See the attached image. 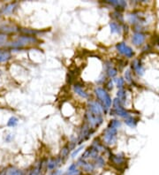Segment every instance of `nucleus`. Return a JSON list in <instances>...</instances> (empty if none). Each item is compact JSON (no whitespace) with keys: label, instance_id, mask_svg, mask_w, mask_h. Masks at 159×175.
Here are the masks:
<instances>
[{"label":"nucleus","instance_id":"nucleus-1","mask_svg":"<svg viewBox=\"0 0 159 175\" xmlns=\"http://www.w3.org/2000/svg\"><path fill=\"white\" fill-rule=\"evenodd\" d=\"M95 93L99 100V103L103 109V112L104 113H107L110 107L112 106V98L110 97V95L104 88L101 87L96 88Z\"/></svg>","mask_w":159,"mask_h":175},{"label":"nucleus","instance_id":"nucleus-2","mask_svg":"<svg viewBox=\"0 0 159 175\" xmlns=\"http://www.w3.org/2000/svg\"><path fill=\"white\" fill-rule=\"evenodd\" d=\"M85 119H86V124L89 128H91L94 130L97 128L100 125H102L103 121V116L96 115V114L92 113L88 111H87L86 113H85Z\"/></svg>","mask_w":159,"mask_h":175},{"label":"nucleus","instance_id":"nucleus-3","mask_svg":"<svg viewBox=\"0 0 159 175\" xmlns=\"http://www.w3.org/2000/svg\"><path fill=\"white\" fill-rule=\"evenodd\" d=\"M37 42H38V39L36 36H22L14 42H12L11 46L12 48H21V47L27 46V45H30L33 43H36Z\"/></svg>","mask_w":159,"mask_h":175},{"label":"nucleus","instance_id":"nucleus-4","mask_svg":"<svg viewBox=\"0 0 159 175\" xmlns=\"http://www.w3.org/2000/svg\"><path fill=\"white\" fill-rule=\"evenodd\" d=\"M117 133H118V129L111 128H107L103 131V142L104 143L107 145H112L116 142L117 140Z\"/></svg>","mask_w":159,"mask_h":175},{"label":"nucleus","instance_id":"nucleus-5","mask_svg":"<svg viewBox=\"0 0 159 175\" xmlns=\"http://www.w3.org/2000/svg\"><path fill=\"white\" fill-rule=\"evenodd\" d=\"M76 164H77L78 168H79L80 170H82L83 172L88 173V174L92 173V172H94L96 171L95 165H93L92 162H90V161H88V160H84L80 158V159L76 162Z\"/></svg>","mask_w":159,"mask_h":175},{"label":"nucleus","instance_id":"nucleus-6","mask_svg":"<svg viewBox=\"0 0 159 175\" xmlns=\"http://www.w3.org/2000/svg\"><path fill=\"white\" fill-rule=\"evenodd\" d=\"M95 130L92 129L91 128H89L87 124H84L82 128L81 129V132L79 134V139H78V142L81 144L84 141H87L90 138V136L94 134Z\"/></svg>","mask_w":159,"mask_h":175},{"label":"nucleus","instance_id":"nucleus-7","mask_svg":"<svg viewBox=\"0 0 159 175\" xmlns=\"http://www.w3.org/2000/svg\"><path fill=\"white\" fill-rule=\"evenodd\" d=\"M110 162L111 164L116 167V168H120L121 166H124L126 164V158H124L122 155H110Z\"/></svg>","mask_w":159,"mask_h":175},{"label":"nucleus","instance_id":"nucleus-8","mask_svg":"<svg viewBox=\"0 0 159 175\" xmlns=\"http://www.w3.org/2000/svg\"><path fill=\"white\" fill-rule=\"evenodd\" d=\"M116 49L118 50V52L120 54H122V55L126 56V57L128 58H132L134 55L133 50L129 46H127L125 42H119V43H118L116 45Z\"/></svg>","mask_w":159,"mask_h":175},{"label":"nucleus","instance_id":"nucleus-9","mask_svg":"<svg viewBox=\"0 0 159 175\" xmlns=\"http://www.w3.org/2000/svg\"><path fill=\"white\" fill-rule=\"evenodd\" d=\"M62 165H63V162L59 158V157H57V158H52L51 159L47 160L46 170H49L50 172L56 170V169H58V167H60Z\"/></svg>","mask_w":159,"mask_h":175},{"label":"nucleus","instance_id":"nucleus-10","mask_svg":"<svg viewBox=\"0 0 159 175\" xmlns=\"http://www.w3.org/2000/svg\"><path fill=\"white\" fill-rule=\"evenodd\" d=\"M46 162L45 160H42L37 162L36 165H34V167L31 169L29 172L28 175H42V172H44V166L46 165Z\"/></svg>","mask_w":159,"mask_h":175},{"label":"nucleus","instance_id":"nucleus-11","mask_svg":"<svg viewBox=\"0 0 159 175\" xmlns=\"http://www.w3.org/2000/svg\"><path fill=\"white\" fill-rule=\"evenodd\" d=\"M87 111L96 114V115H101L103 116V109L101 107L100 103L95 101H90L87 105Z\"/></svg>","mask_w":159,"mask_h":175},{"label":"nucleus","instance_id":"nucleus-12","mask_svg":"<svg viewBox=\"0 0 159 175\" xmlns=\"http://www.w3.org/2000/svg\"><path fill=\"white\" fill-rule=\"evenodd\" d=\"M73 90H74V92L76 93L78 96H80V97L82 98L87 99L88 97H89L88 94L87 93V91H85V90L83 89L82 85L79 84V83H75V84L73 85Z\"/></svg>","mask_w":159,"mask_h":175},{"label":"nucleus","instance_id":"nucleus-13","mask_svg":"<svg viewBox=\"0 0 159 175\" xmlns=\"http://www.w3.org/2000/svg\"><path fill=\"white\" fill-rule=\"evenodd\" d=\"M132 41H133L134 45H137V46L141 45L145 41V36L141 32H136V33H134V35L133 36Z\"/></svg>","mask_w":159,"mask_h":175},{"label":"nucleus","instance_id":"nucleus-14","mask_svg":"<svg viewBox=\"0 0 159 175\" xmlns=\"http://www.w3.org/2000/svg\"><path fill=\"white\" fill-rule=\"evenodd\" d=\"M105 67H106V73L109 77L113 78L115 77L118 73V71L115 67H113L112 64L110 61H107L105 63Z\"/></svg>","mask_w":159,"mask_h":175},{"label":"nucleus","instance_id":"nucleus-15","mask_svg":"<svg viewBox=\"0 0 159 175\" xmlns=\"http://www.w3.org/2000/svg\"><path fill=\"white\" fill-rule=\"evenodd\" d=\"M132 67H133L134 72H136L137 74H139V75H142L144 73L143 67H142V64H141V62H140L139 59H135V60L132 63Z\"/></svg>","mask_w":159,"mask_h":175},{"label":"nucleus","instance_id":"nucleus-16","mask_svg":"<svg viewBox=\"0 0 159 175\" xmlns=\"http://www.w3.org/2000/svg\"><path fill=\"white\" fill-rule=\"evenodd\" d=\"M93 165H95V168L97 169V168H103V166L105 165V160L103 158L102 156H98L94 160H92Z\"/></svg>","mask_w":159,"mask_h":175},{"label":"nucleus","instance_id":"nucleus-17","mask_svg":"<svg viewBox=\"0 0 159 175\" xmlns=\"http://www.w3.org/2000/svg\"><path fill=\"white\" fill-rule=\"evenodd\" d=\"M106 3L109 4L110 5H112L114 7L123 10L124 8L127 6V3L125 1H116V0H112V1H106Z\"/></svg>","mask_w":159,"mask_h":175},{"label":"nucleus","instance_id":"nucleus-18","mask_svg":"<svg viewBox=\"0 0 159 175\" xmlns=\"http://www.w3.org/2000/svg\"><path fill=\"white\" fill-rule=\"evenodd\" d=\"M110 28H111V32L112 34H120L122 28L119 25V23L116 21H111L110 22Z\"/></svg>","mask_w":159,"mask_h":175},{"label":"nucleus","instance_id":"nucleus-19","mask_svg":"<svg viewBox=\"0 0 159 175\" xmlns=\"http://www.w3.org/2000/svg\"><path fill=\"white\" fill-rule=\"evenodd\" d=\"M16 8H17V4L16 3H11L9 5H5V7L2 9V12L4 14H9V13L13 12L16 10Z\"/></svg>","mask_w":159,"mask_h":175},{"label":"nucleus","instance_id":"nucleus-20","mask_svg":"<svg viewBox=\"0 0 159 175\" xmlns=\"http://www.w3.org/2000/svg\"><path fill=\"white\" fill-rule=\"evenodd\" d=\"M70 149L68 148V146H65L63 149H61V152H60V156H59V158L61 159V161L63 162V164L66 162L68 158V157H69V153H70Z\"/></svg>","mask_w":159,"mask_h":175},{"label":"nucleus","instance_id":"nucleus-21","mask_svg":"<svg viewBox=\"0 0 159 175\" xmlns=\"http://www.w3.org/2000/svg\"><path fill=\"white\" fill-rule=\"evenodd\" d=\"M16 31H18V28L16 27L12 26V25L0 26V32H3V33H14Z\"/></svg>","mask_w":159,"mask_h":175},{"label":"nucleus","instance_id":"nucleus-22","mask_svg":"<svg viewBox=\"0 0 159 175\" xmlns=\"http://www.w3.org/2000/svg\"><path fill=\"white\" fill-rule=\"evenodd\" d=\"M5 175H25L24 172L18 168L15 167H10L5 172Z\"/></svg>","mask_w":159,"mask_h":175},{"label":"nucleus","instance_id":"nucleus-23","mask_svg":"<svg viewBox=\"0 0 159 175\" xmlns=\"http://www.w3.org/2000/svg\"><path fill=\"white\" fill-rule=\"evenodd\" d=\"M11 58V53L8 51H0V63L8 61Z\"/></svg>","mask_w":159,"mask_h":175},{"label":"nucleus","instance_id":"nucleus-24","mask_svg":"<svg viewBox=\"0 0 159 175\" xmlns=\"http://www.w3.org/2000/svg\"><path fill=\"white\" fill-rule=\"evenodd\" d=\"M137 122H138V119L133 118V117H131V116L126 118V120H125V123L127 124V126H129V127H131V128H135Z\"/></svg>","mask_w":159,"mask_h":175},{"label":"nucleus","instance_id":"nucleus-25","mask_svg":"<svg viewBox=\"0 0 159 175\" xmlns=\"http://www.w3.org/2000/svg\"><path fill=\"white\" fill-rule=\"evenodd\" d=\"M120 126H121V123H120L119 120H118V119H112V120L110 121V123L108 125V128L118 129Z\"/></svg>","mask_w":159,"mask_h":175},{"label":"nucleus","instance_id":"nucleus-26","mask_svg":"<svg viewBox=\"0 0 159 175\" xmlns=\"http://www.w3.org/2000/svg\"><path fill=\"white\" fill-rule=\"evenodd\" d=\"M118 98L121 101V103H123L126 102V98H127V95H126V91L123 88L119 89L118 91Z\"/></svg>","mask_w":159,"mask_h":175},{"label":"nucleus","instance_id":"nucleus-27","mask_svg":"<svg viewBox=\"0 0 159 175\" xmlns=\"http://www.w3.org/2000/svg\"><path fill=\"white\" fill-rule=\"evenodd\" d=\"M18 122H19V119L16 118V117H11L10 119L8 120V123H7V125L9 126V127H15V126H17V124H18Z\"/></svg>","mask_w":159,"mask_h":175},{"label":"nucleus","instance_id":"nucleus-28","mask_svg":"<svg viewBox=\"0 0 159 175\" xmlns=\"http://www.w3.org/2000/svg\"><path fill=\"white\" fill-rule=\"evenodd\" d=\"M84 149V145H82V146H80L79 148H77V149H75V150H73L72 151V155H71V157H72V158H75L76 157L78 156V154L82 151V149Z\"/></svg>","mask_w":159,"mask_h":175},{"label":"nucleus","instance_id":"nucleus-29","mask_svg":"<svg viewBox=\"0 0 159 175\" xmlns=\"http://www.w3.org/2000/svg\"><path fill=\"white\" fill-rule=\"evenodd\" d=\"M115 82L117 83V86L118 88H119L120 89L124 87V79L123 78H117V79H115Z\"/></svg>","mask_w":159,"mask_h":175},{"label":"nucleus","instance_id":"nucleus-30","mask_svg":"<svg viewBox=\"0 0 159 175\" xmlns=\"http://www.w3.org/2000/svg\"><path fill=\"white\" fill-rule=\"evenodd\" d=\"M112 17L113 18H115V19L118 21V22H119V21H123V17H122V15L120 14V12H113Z\"/></svg>","mask_w":159,"mask_h":175},{"label":"nucleus","instance_id":"nucleus-31","mask_svg":"<svg viewBox=\"0 0 159 175\" xmlns=\"http://www.w3.org/2000/svg\"><path fill=\"white\" fill-rule=\"evenodd\" d=\"M48 175H63V172L60 169H56V170L51 171Z\"/></svg>","mask_w":159,"mask_h":175},{"label":"nucleus","instance_id":"nucleus-32","mask_svg":"<svg viewBox=\"0 0 159 175\" xmlns=\"http://www.w3.org/2000/svg\"><path fill=\"white\" fill-rule=\"evenodd\" d=\"M125 78H126V80L128 82H132V76H131V72L130 71H127L126 73H125Z\"/></svg>","mask_w":159,"mask_h":175},{"label":"nucleus","instance_id":"nucleus-33","mask_svg":"<svg viewBox=\"0 0 159 175\" xmlns=\"http://www.w3.org/2000/svg\"><path fill=\"white\" fill-rule=\"evenodd\" d=\"M112 88H113L112 81L110 80V81L107 82V84H106V88H107V89H112Z\"/></svg>","mask_w":159,"mask_h":175},{"label":"nucleus","instance_id":"nucleus-34","mask_svg":"<svg viewBox=\"0 0 159 175\" xmlns=\"http://www.w3.org/2000/svg\"><path fill=\"white\" fill-rule=\"evenodd\" d=\"M5 41H6V36L4 34H0V44L5 42Z\"/></svg>","mask_w":159,"mask_h":175},{"label":"nucleus","instance_id":"nucleus-35","mask_svg":"<svg viewBox=\"0 0 159 175\" xmlns=\"http://www.w3.org/2000/svg\"><path fill=\"white\" fill-rule=\"evenodd\" d=\"M0 175H5V172H0Z\"/></svg>","mask_w":159,"mask_h":175},{"label":"nucleus","instance_id":"nucleus-36","mask_svg":"<svg viewBox=\"0 0 159 175\" xmlns=\"http://www.w3.org/2000/svg\"><path fill=\"white\" fill-rule=\"evenodd\" d=\"M1 74H2V72H1V70H0V75H1Z\"/></svg>","mask_w":159,"mask_h":175},{"label":"nucleus","instance_id":"nucleus-37","mask_svg":"<svg viewBox=\"0 0 159 175\" xmlns=\"http://www.w3.org/2000/svg\"><path fill=\"white\" fill-rule=\"evenodd\" d=\"M80 175H82V173H81V174H80Z\"/></svg>","mask_w":159,"mask_h":175}]
</instances>
